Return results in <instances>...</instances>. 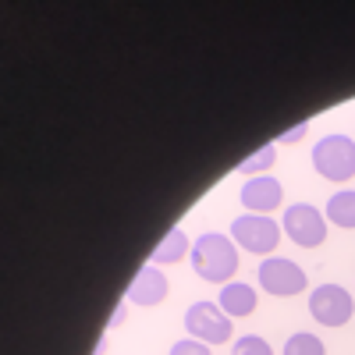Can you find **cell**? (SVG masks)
Returning a JSON list of instances; mask_svg holds the SVG:
<instances>
[{
    "instance_id": "obj_5",
    "label": "cell",
    "mask_w": 355,
    "mask_h": 355,
    "mask_svg": "<svg viewBox=\"0 0 355 355\" xmlns=\"http://www.w3.org/2000/svg\"><path fill=\"white\" fill-rule=\"evenodd\" d=\"M185 334L202 341V345H224L234 334V323L217 302L199 299V302H192L185 309Z\"/></svg>"
},
{
    "instance_id": "obj_9",
    "label": "cell",
    "mask_w": 355,
    "mask_h": 355,
    "mask_svg": "<svg viewBox=\"0 0 355 355\" xmlns=\"http://www.w3.org/2000/svg\"><path fill=\"white\" fill-rule=\"evenodd\" d=\"M167 295H171V281H167V274L160 270V266H153V263H146L142 270L135 274V281L128 284V302L132 306H142V309L160 306Z\"/></svg>"
},
{
    "instance_id": "obj_10",
    "label": "cell",
    "mask_w": 355,
    "mask_h": 355,
    "mask_svg": "<svg viewBox=\"0 0 355 355\" xmlns=\"http://www.w3.org/2000/svg\"><path fill=\"white\" fill-rule=\"evenodd\" d=\"M217 306H220L231 320H239V316H252L256 306H259V299H256V288H252V284H245V281H231V284L220 288Z\"/></svg>"
},
{
    "instance_id": "obj_3",
    "label": "cell",
    "mask_w": 355,
    "mask_h": 355,
    "mask_svg": "<svg viewBox=\"0 0 355 355\" xmlns=\"http://www.w3.org/2000/svg\"><path fill=\"white\" fill-rule=\"evenodd\" d=\"M281 234H284V227L274 217H263V214H242L239 220H231L234 245L252 256H263V259L281 245Z\"/></svg>"
},
{
    "instance_id": "obj_8",
    "label": "cell",
    "mask_w": 355,
    "mask_h": 355,
    "mask_svg": "<svg viewBox=\"0 0 355 355\" xmlns=\"http://www.w3.org/2000/svg\"><path fill=\"white\" fill-rule=\"evenodd\" d=\"M242 206H245V214H263V217H270L277 206L284 202V185L277 182V178L270 174H263V178H249L245 189L239 192Z\"/></svg>"
},
{
    "instance_id": "obj_1",
    "label": "cell",
    "mask_w": 355,
    "mask_h": 355,
    "mask_svg": "<svg viewBox=\"0 0 355 355\" xmlns=\"http://www.w3.org/2000/svg\"><path fill=\"white\" fill-rule=\"evenodd\" d=\"M192 270L210 281V284H231V277L239 274V245L231 234L206 231L192 242Z\"/></svg>"
},
{
    "instance_id": "obj_14",
    "label": "cell",
    "mask_w": 355,
    "mask_h": 355,
    "mask_svg": "<svg viewBox=\"0 0 355 355\" xmlns=\"http://www.w3.org/2000/svg\"><path fill=\"white\" fill-rule=\"evenodd\" d=\"M281 355H327V345H323L316 334H309V331H299V334H291L284 341Z\"/></svg>"
},
{
    "instance_id": "obj_11",
    "label": "cell",
    "mask_w": 355,
    "mask_h": 355,
    "mask_svg": "<svg viewBox=\"0 0 355 355\" xmlns=\"http://www.w3.org/2000/svg\"><path fill=\"white\" fill-rule=\"evenodd\" d=\"M192 252V242H189V234L182 231V227H171L164 239H160V245L153 249V266H171V263H182L185 256Z\"/></svg>"
},
{
    "instance_id": "obj_2",
    "label": "cell",
    "mask_w": 355,
    "mask_h": 355,
    "mask_svg": "<svg viewBox=\"0 0 355 355\" xmlns=\"http://www.w3.org/2000/svg\"><path fill=\"white\" fill-rule=\"evenodd\" d=\"M313 167L320 178L327 182H352L355 178V139L348 135H323L316 146H313Z\"/></svg>"
},
{
    "instance_id": "obj_13",
    "label": "cell",
    "mask_w": 355,
    "mask_h": 355,
    "mask_svg": "<svg viewBox=\"0 0 355 355\" xmlns=\"http://www.w3.org/2000/svg\"><path fill=\"white\" fill-rule=\"evenodd\" d=\"M274 160H277V150L266 142V146H259L252 157H245V160L239 164V174H245V178H263L266 171L274 167Z\"/></svg>"
},
{
    "instance_id": "obj_16",
    "label": "cell",
    "mask_w": 355,
    "mask_h": 355,
    "mask_svg": "<svg viewBox=\"0 0 355 355\" xmlns=\"http://www.w3.org/2000/svg\"><path fill=\"white\" fill-rule=\"evenodd\" d=\"M171 355H214V352H210V345H202L196 338H182L171 345Z\"/></svg>"
},
{
    "instance_id": "obj_6",
    "label": "cell",
    "mask_w": 355,
    "mask_h": 355,
    "mask_svg": "<svg viewBox=\"0 0 355 355\" xmlns=\"http://www.w3.org/2000/svg\"><path fill=\"white\" fill-rule=\"evenodd\" d=\"M284 234L299 245V249H316L327 242V214L316 210L313 202H291L284 210V220H281Z\"/></svg>"
},
{
    "instance_id": "obj_15",
    "label": "cell",
    "mask_w": 355,
    "mask_h": 355,
    "mask_svg": "<svg viewBox=\"0 0 355 355\" xmlns=\"http://www.w3.org/2000/svg\"><path fill=\"white\" fill-rule=\"evenodd\" d=\"M231 355H274V348L259 334H245V338H239L231 345Z\"/></svg>"
},
{
    "instance_id": "obj_17",
    "label": "cell",
    "mask_w": 355,
    "mask_h": 355,
    "mask_svg": "<svg viewBox=\"0 0 355 355\" xmlns=\"http://www.w3.org/2000/svg\"><path fill=\"white\" fill-rule=\"evenodd\" d=\"M302 135H309V121H299L295 128H288L284 135H277V142H281V146H295V142H299Z\"/></svg>"
},
{
    "instance_id": "obj_12",
    "label": "cell",
    "mask_w": 355,
    "mask_h": 355,
    "mask_svg": "<svg viewBox=\"0 0 355 355\" xmlns=\"http://www.w3.org/2000/svg\"><path fill=\"white\" fill-rule=\"evenodd\" d=\"M327 224L341 227V231H355V189H341L327 199Z\"/></svg>"
},
{
    "instance_id": "obj_4",
    "label": "cell",
    "mask_w": 355,
    "mask_h": 355,
    "mask_svg": "<svg viewBox=\"0 0 355 355\" xmlns=\"http://www.w3.org/2000/svg\"><path fill=\"white\" fill-rule=\"evenodd\" d=\"M256 277H259V288L266 295H274V299H295V295H302L309 288L306 270L295 259H288V256H266L259 263Z\"/></svg>"
},
{
    "instance_id": "obj_7",
    "label": "cell",
    "mask_w": 355,
    "mask_h": 355,
    "mask_svg": "<svg viewBox=\"0 0 355 355\" xmlns=\"http://www.w3.org/2000/svg\"><path fill=\"white\" fill-rule=\"evenodd\" d=\"M309 313L320 327H345L355 316V299L345 284H316L309 291Z\"/></svg>"
}]
</instances>
